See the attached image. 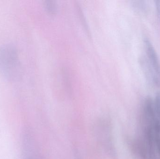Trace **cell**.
I'll list each match as a JSON object with an SVG mask.
<instances>
[{"label":"cell","mask_w":160,"mask_h":159,"mask_svg":"<svg viewBox=\"0 0 160 159\" xmlns=\"http://www.w3.org/2000/svg\"><path fill=\"white\" fill-rule=\"evenodd\" d=\"M46 4V7L49 11L51 12H53L55 11V5L53 4V3H52L51 2H47Z\"/></svg>","instance_id":"9c48e42d"},{"label":"cell","mask_w":160,"mask_h":159,"mask_svg":"<svg viewBox=\"0 0 160 159\" xmlns=\"http://www.w3.org/2000/svg\"><path fill=\"white\" fill-rule=\"evenodd\" d=\"M74 155L75 159H83L79 151L77 149L74 150Z\"/></svg>","instance_id":"8fae6325"},{"label":"cell","mask_w":160,"mask_h":159,"mask_svg":"<svg viewBox=\"0 0 160 159\" xmlns=\"http://www.w3.org/2000/svg\"><path fill=\"white\" fill-rule=\"evenodd\" d=\"M154 102L156 114L160 119V94L157 95Z\"/></svg>","instance_id":"ba28073f"},{"label":"cell","mask_w":160,"mask_h":159,"mask_svg":"<svg viewBox=\"0 0 160 159\" xmlns=\"http://www.w3.org/2000/svg\"><path fill=\"white\" fill-rule=\"evenodd\" d=\"M139 63L143 73L147 81L150 85H159L160 83L159 76L154 71L149 63L147 58L142 57L139 59Z\"/></svg>","instance_id":"5b68a950"},{"label":"cell","mask_w":160,"mask_h":159,"mask_svg":"<svg viewBox=\"0 0 160 159\" xmlns=\"http://www.w3.org/2000/svg\"><path fill=\"white\" fill-rule=\"evenodd\" d=\"M154 131L155 133V143L156 151L158 152L160 159V128H157L154 129Z\"/></svg>","instance_id":"52a82bcc"},{"label":"cell","mask_w":160,"mask_h":159,"mask_svg":"<svg viewBox=\"0 0 160 159\" xmlns=\"http://www.w3.org/2000/svg\"><path fill=\"white\" fill-rule=\"evenodd\" d=\"M95 134L98 143L104 152L109 156L114 157L115 151L110 121L106 119L98 120L95 126Z\"/></svg>","instance_id":"7a4b0ae2"},{"label":"cell","mask_w":160,"mask_h":159,"mask_svg":"<svg viewBox=\"0 0 160 159\" xmlns=\"http://www.w3.org/2000/svg\"><path fill=\"white\" fill-rule=\"evenodd\" d=\"M144 46L147 59L154 69L156 73L158 76L160 75V63L159 59L154 46L148 38H145L144 40Z\"/></svg>","instance_id":"277c9868"},{"label":"cell","mask_w":160,"mask_h":159,"mask_svg":"<svg viewBox=\"0 0 160 159\" xmlns=\"http://www.w3.org/2000/svg\"><path fill=\"white\" fill-rule=\"evenodd\" d=\"M22 159H45L38 151L32 132L25 131L21 136Z\"/></svg>","instance_id":"3957f363"},{"label":"cell","mask_w":160,"mask_h":159,"mask_svg":"<svg viewBox=\"0 0 160 159\" xmlns=\"http://www.w3.org/2000/svg\"><path fill=\"white\" fill-rule=\"evenodd\" d=\"M22 64L19 53L16 46L4 44L0 46V75L9 82L20 79Z\"/></svg>","instance_id":"6da1fadb"},{"label":"cell","mask_w":160,"mask_h":159,"mask_svg":"<svg viewBox=\"0 0 160 159\" xmlns=\"http://www.w3.org/2000/svg\"><path fill=\"white\" fill-rule=\"evenodd\" d=\"M132 7L136 12L140 13H144L147 11V4L145 1H132Z\"/></svg>","instance_id":"8992f818"},{"label":"cell","mask_w":160,"mask_h":159,"mask_svg":"<svg viewBox=\"0 0 160 159\" xmlns=\"http://www.w3.org/2000/svg\"><path fill=\"white\" fill-rule=\"evenodd\" d=\"M155 7H156L157 15L158 18L160 20V0L155 1Z\"/></svg>","instance_id":"30bf717a"}]
</instances>
